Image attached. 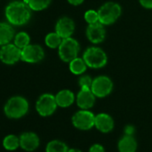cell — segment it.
I'll return each mask as SVG.
<instances>
[{"instance_id": "6da1fadb", "label": "cell", "mask_w": 152, "mask_h": 152, "mask_svg": "<svg viewBox=\"0 0 152 152\" xmlns=\"http://www.w3.org/2000/svg\"><path fill=\"white\" fill-rule=\"evenodd\" d=\"M6 15L12 24L23 25L31 18V8L24 2H13L7 7Z\"/></svg>"}, {"instance_id": "7a4b0ae2", "label": "cell", "mask_w": 152, "mask_h": 152, "mask_svg": "<svg viewBox=\"0 0 152 152\" xmlns=\"http://www.w3.org/2000/svg\"><path fill=\"white\" fill-rule=\"evenodd\" d=\"M29 110L28 101L20 96L13 97L5 105L4 112L6 115L12 119H18L27 114Z\"/></svg>"}, {"instance_id": "3957f363", "label": "cell", "mask_w": 152, "mask_h": 152, "mask_svg": "<svg viewBox=\"0 0 152 152\" xmlns=\"http://www.w3.org/2000/svg\"><path fill=\"white\" fill-rule=\"evenodd\" d=\"M99 23L104 25L115 23L122 15V7L115 2H107L98 10Z\"/></svg>"}, {"instance_id": "277c9868", "label": "cell", "mask_w": 152, "mask_h": 152, "mask_svg": "<svg viewBox=\"0 0 152 152\" xmlns=\"http://www.w3.org/2000/svg\"><path fill=\"white\" fill-rule=\"evenodd\" d=\"M83 58L88 67L99 69L104 67L107 63V56L103 49L98 47H90L83 53Z\"/></svg>"}, {"instance_id": "5b68a950", "label": "cell", "mask_w": 152, "mask_h": 152, "mask_svg": "<svg viewBox=\"0 0 152 152\" xmlns=\"http://www.w3.org/2000/svg\"><path fill=\"white\" fill-rule=\"evenodd\" d=\"M80 52L79 42L75 39L70 37L67 39H63L59 48L58 55L62 61L65 63H70L72 60L78 56Z\"/></svg>"}, {"instance_id": "8992f818", "label": "cell", "mask_w": 152, "mask_h": 152, "mask_svg": "<svg viewBox=\"0 0 152 152\" xmlns=\"http://www.w3.org/2000/svg\"><path fill=\"white\" fill-rule=\"evenodd\" d=\"M72 123L75 128L87 131L95 126V115L89 109H82L72 115Z\"/></svg>"}, {"instance_id": "52a82bcc", "label": "cell", "mask_w": 152, "mask_h": 152, "mask_svg": "<svg viewBox=\"0 0 152 152\" xmlns=\"http://www.w3.org/2000/svg\"><path fill=\"white\" fill-rule=\"evenodd\" d=\"M57 107L56 97L49 93L41 95L36 102V110L41 116H49L53 115Z\"/></svg>"}, {"instance_id": "ba28073f", "label": "cell", "mask_w": 152, "mask_h": 152, "mask_svg": "<svg viewBox=\"0 0 152 152\" xmlns=\"http://www.w3.org/2000/svg\"><path fill=\"white\" fill-rule=\"evenodd\" d=\"M113 87V82L109 77L100 75L93 79L91 89L97 98H105L112 92Z\"/></svg>"}, {"instance_id": "9c48e42d", "label": "cell", "mask_w": 152, "mask_h": 152, "mask_svg": "<svg viewBox=\"0 0 152 152\" xmlns=\"http://www.w3.org/2000/svg\"><path fill=\"white\" fill-rule=\"evenodd\" d=\"M22 49L14 44H6L0 49V60L7 64H14L21 59Z\"/></svg>"}, {"instance_id": "30bf717a", "label": "cell", "mask_w": 152, "mask_h": 152, "mask_svg": "<svg viewBox=\"0 0 152 152\" xmlns=\"http://www.w3.org/2000/svg\"><path fill=\"white\" fill-rule=\"evenodd\" d=\"M45 53L39 45H28L22 49L21 59L27 63H38L44 58Z\"/></svg>"}, {"instance_id": "8fae6325", "label": "cell", "mask_w": 152, "mask_h": 152, "mask_svg": "<svg viewBox=\"0 0 152 152\" xmlns=\"http://www.w3.org/2000/svg\"><path fill=\"white\" fill-rule=\"evenodd\" d=\"M86 36L88 39L93 44H99L103 42L106 38L105 25L99 22L89 24L86 29Z\"/></svg>"}, {"instance_id": "7c38bea8", "label": "cell", "mask_w": 152, "mask_h": 152, "mask_svg": "<svg viewBox=\"0 0 152 152\" xmlns=\"http://www.w3.org/2000/svg\"><path fill=\"white\" fill-rule=\"evenodd\" d=\"M96 101V96L92 92L91 88L83 87L81 88V91L76 96V103L77 106L82 109H90L91 108Z\"/></svg>"}, {"instance_id": "4fadbf2b", "label": "cell", "mask_w": 152, "mask_h": 152, "mask_svg": "<svg viewBox=\"0 0 152 152\" xmlns=\"http://www.w3.org/2000/svg\"><path fill=\"white\" fill-rule=\"evenodd\" d=\"M56 32L62 38L67 39L70 38L75 30V24L72 19L67 16L61 17L56 24Z\"/></svg>"}, {"instance_id": "5bb4252c", "label": "cell", "mask_w": 152, "mask_h": 152, "mask_svg": "<svg viewBox=\"0 0 152 152\" xmlns=\"http://www.w3.org/2000/svg\"><path fill=\"white\" fill-rule=\"evenodd\" d=\"M20 138V147L26 151H34L39 146V136L32 132H27L21 134Z\"/></svg>"}, {"instance_id": "9a60e30c", "label": "cell", "mask_w": 152, "mask_h": 152, "mask_svg": "<svg viewBox=\"0 0 152 152\" xmlns=\"http://www.w3.org/2000/svg\"><path fill=\"white\" fill-rule=\"evenodd\" d=\"M115 122L111 115L100 113L95 115V127L103 133H107L114 129Z\"/></svg>"}, {"instance_id": "2e32d148", "label": "cell", "mask_w": 152, "mask_h": 152, "mask_svg": "<svg viewBox=\"0 0 152 152\" xmlns=\"http://www.w3.org/2000/svg\"><path fill=\"white\" fill-rule=\"evenodd\" d=\"M117 147L119 152H136L138 144L132 135L125 134L119 140Z\"/></svg>"}, {"instance_id": "e0dca14e", "label": "cell", "mask_w": 152, "mask_h": 152, "mask_svg": "<svg viewBox=\"0 0 152 152\" xmlns=\"http://www.w3.org/2000/svg\"><path fill=\"white\" fill-rule=\"evenodd\" d=\"M55 97L57 106L60 107H68L75 100V96L70 90H62Z\"/></svg>"}, {"instance_id": "ac0fdd59", "label": "cell", "mask_w": 152, "mask_h": 152, "mask_svg": "<svg viewBox=\"0 0 152 152\" xmlns=\"http://www.w3.org/2000/svg\"><path fill=\"white\" fill-rule=\"evenodd\" d=\"M88 65L83 57L77 56L69 63V70L72 74L81 75L85 72Z\"/></svg>"}, {"instance_id": "d6986e66", "label": "cell", "mask_w": 152, "mask_h": 152, "mask_svg": "<svg viewBox=\"0 0 152 152\" xmlns=\"http://www.w3.org/2000/svg\"><path fill=\"white\" fill-rule=\"evenodd\" d=\"M15 31L7 23H0V45L8 44L14 38Z\"/></svg>"}, {"instance_id": "ffe728a7", "label": "cell", "mask_w": 152, "mask_h": 152, "mask_svg": "<svg viewBox=\"0 0 152 152\" xmlns=\"http://www.w3.org/2000/svg\"><path fill=\"white\" fill-rule=\"evenodd\" d=\"M68 146L58 140L49 141L46 146V152H68Z\"/></svg>"}, {"instance_id": "44dd1931", "label": "cell", "mask_w": 152, "mask_h": 152, "mask_svg": "<svg viewBox=\"0 0 152 152\" xmlns=\"http://www.w3.org/2000/svg\"><path fill=\"white\" fill-rule=\"evenodd\" d=\"M3 147L7 150H15L20 147V138H18L16 135L9 134L6 136L3 140Z\"/></svg>"}, {"instance_id": "7402d4cb", "label": "cell", "mask_w": 152, "mask_h": 152, "mask_svg": "<svg viewBox=\"0 0 152 152\" xmlns=\"http://www.w3.org/2000/svg\"><path fill=\"white\" fill-rule=\"evenodd\" d=\"M63 39L56 33V32H51L48 33L45 38V43L46 45L50 48H59Z\"/></svg>"}, {"instance_id": "603a6c76", "label": "cell", "mask_w": 152, "mask_h": 152, "mask_svg": "<svg viewBox=\"0 0 152 152\" xmlns=\"http://www.w3.org/2000/svg\"><path fill=\"white\" fill-rule=\"evenodd\" d=\"M51 3V0H30L29 7L33 11H41L46 9Z\"/></svg>"}, {"instance_id": "cb8c5ba5", "label": "cell", "mask_w": 152, "mask_h": 152, "mask_svg": "<svg viewBox=\"0 0 152 152\" xmlns=\"http://www.w3.org/2000/svg\"><path fill=\"white\" fill-rule=\"evenodd\" d=\"M30 36L26 32H19L15 38V45L23 49L30 45Z\"/></svg>"}, {"instance_id": "d4e9b609", "label": "cell", "mask_w": 152, "mask_h": 152, "mask_svg": "<svg viewBox=\"0 0 152 152\" xmlns=\"http://www.w3.org/2000/svg\"><path fill=\"white\" fill-rule=\"evenodd\" d=\"M84 20L88 24H92V23H96L99 22L98 11H95L92 9L86 11L84 14Z\"/></svg>"}, {"instance_id": "484cf974", "label": "cell", "mask_w": 152, "mask_h": 152, "mask_svg": "<svg viewBox=\"0 0 152 152\" xmlns=\"http://www.w3.org/2000/svg\"><path fill=\"white\" fill-rule=\"evenodd\" d=\"M92 82H93V79L89 75H83L82 77H80L79 79V85L81 88H83V87H88V88H91V84H92Z\"/></svg>"}, {"instance_id": "4316f807", "label": "cell", "mask_w": 152, "mask_h": 152, "mask_svg": "<svg viewBox=\"0 0 152 152\" xmlns=\"http://www.w3.org/2000/svg\"><path fill=\"white\" fill-rule=\"evenodd\" d=\"M89 152H105V148L100 144H93L90 148Z\"/></svg>"}, {"instance_id": "83f0119b", "label": "cell", "mask_w": 152, "mask_h": 152, "mask_svg": "<svg viewBox=\"0 0 152 152\" xmlns=\"http://www.w3.org/2000/svg\"><path fill=\"white\" fill-rule=\"evenodd\" d=\"M142 7L146 9H152V0H139Z\"/></svg>"}, {"instance_id": "f1b7e54d", "label": "cell", "mask_w": 152, "mask_h": 152, "mask_svg": "<svg viewBox=\"0 0 152 152\" xmlns=\"http://www.w3.org/2000/svg\"><path fill=\"white\" fill-rule=\"evenodd\" d=\"M134 131H135V129H134V127H133L132 125H127V126L124 128V132H125V134H127V135H133Z\"/></svg>"}, {"instance_id": "f546056e", "label": "cell", "mask_w": 152, "mask_h": 152, "mask_svg": "<svg viewBox=\"0 0 152 152\" xmlns=\"http://www.w3.org/2000/svg\"><path fill=\"white\" fill-rule=\"evenodd\" d=\"M68 3L72 6H74V7H77V6H80L83 3L84 0H67Z\"/></svg>"}, {"instance_id": "4dcf8cb0", "label": "cell", "mask_w": 152, "mask_h": 152, "mask_svg": "<svg viewBox=\"0 0 152 152\" xmlns=\"http://www.w3.org/2000/svg\"><path fill=\"white\" fill-rule=\"evenodd\" d=\"M68 152H83V151L80 149H77V148H70L68 150Z\"/></svg>"}]
</instances>
